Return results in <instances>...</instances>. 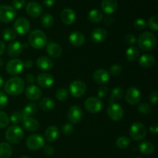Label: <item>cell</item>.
Returning <instances> with one entry per match:
<instances>
[{
  "label": "cell",
  "instance_id": "43",
  "mask_svg": "<svg viewBox=\"0 0 158 158\" xmlns=\"http://www.w3.org/2000/svg\"><path fill=\"white\" fill-rule=\"evenodd\" d=\"M9 117L6 113L0 111V128H5L9 125Z\"/></svg>",
  "mask_w": 158,
  "mask_h": 158
},
{
  "label": "cell",
  "instance_id": "41",
  "mask_svg": "<svg viewBox=\"0 0 158 158\" xmlns=\"http://www.w3.org/2000/svg\"><path fill=\"white\" fill-rule=\"evenodd\" d=\"M137 110L142 114H149L152 111V106L148 103H142L139 105Z\"/></svg>",
  "mask_w": 158,
  "mask_h": 158
},
{
  "label": "cell",
  "instance_id": "25",
  "mask_svg": "<svg viewBox=\"0 0 158 158\" xmlns=\"http://www.w3.org/2000/svg\"><path fill=\"white\" fill-rule=\"evenodd\" d=\"M46 52L52 58H58L62 55L63 49L61 46L56 43H49L46 46Z\"/></svg>",
  "mask_w": 158,
  "mask_h": 158
},
{
  "label": "cell",
  "instance_id": "13",
  "mask_svg": "<svg viewBox=\"0 0 158 158\" xmlns=\"http://www.w3.org/2000/svg\"><path fill=\"white\" fill-rule=\"evenodd\" d=\"M83 113L81 108L79 106H72L69 107L67 112V118L69 122L73 124L79 123L83 120Z\"/></svg>",
  "mask_w": 158,
  "mask_h": 158
},
{
  "label": "cell",
  "instance_id": "21",
  "mask_svg": "<svg viewBox=\"0 0 158 158\" xmlns=\"http://www.w3.org/2000/svg\"><path fill=\"white\" fill-rule=\"evenodd\" d=\"M23 46L19 41H13L8 46L7 53L12 58L19 56L23 52Z\"/></svg>",
  "mask_w": 158,
  "mask_h": 158
},
{
  "label": "cell",
  "instance_id": "8",
  "mask_svg": "<svg viewBox=\"0 0 158 158\" xmlns=\"http://www.w3.org/2000/svg\"><path fill=\"white\" fill-rule=\"evenodd\" d=\"M26 145L31 151H38L45 146L44 138L40 134H32L26 140Z\"/></svg>",
  "mask_w": 158,
  "mask_h": 158
},
{
  "label": "cell",
  "instance_id": "20",
  "mask_svg": "<svg viewBox=\"0 0 158 158\" xmlns=\"http://www.w3.org/2000/svg\"><path fill=\"white\" fill-rule=\"evenodd\" d=\"M107 36V32L103 28L98 27L93 30L91 33L92 41L95 43H102L105 41Z\"/></svg>",
  "mask_w": 158,
  "mask_h": 158
},
{
  "label": "cell",
  "instance_id": "51",
  "mask_svg": "<svg viewBox=\"0 0 158 158\" xmlns=\"http://www.w3.org/2000/svg\"><path fill=\"white\" fill-rule=\"evenodd\" d=\"M149 101L151 104L157 105L158 102V93L157 90L153 91L149 95Z\"/></svg>",
  "mask_w": 158,
  "mask_h": 158
},
{
  "label": "cell",
  "instance_id": "60",
  "mask_svg": "<svg viewBox=\"0 0 158 158\" xmlns=\"http://www.w3.org/2000/svg\"><path fill=\"white\" fill-rule=\"evenodd\" d=\"M4 65V61L2 58H0V67H2V66Z\"/></svg>",
  "mask_w": 158,
  "mask_h": 158
},
{
  "label": "cell",
  "instance_id": "23",
  "mask_svg": "<svg viewBox=\"0 0 158 158\" xmlns=\"http://www.w3.org/2000/svg\"><path fill=\"white\" fill-rule=\"evenodd\" d=\"M23 127L27 131L34 132L40 127V123L38 120L32 117H26L23 119Z\"/></svg>",
  "mask_w": 158,
  "mask_h": 158
},
{
  "label": "cell",
  "instance_id": "3",
  "mask_svg": "<svg viewBox=\"0 0 158 158\" xmlns=\"http://www.w3.org/2000/svg\"><path fill=\"white\" fill-rule=\"evenodd\" d=\"M29 43L32 47L35 49H41L47 45V38L43 31L35 29L29 33Z\"/></svg>",
  "mask_w": 158,
  "mask_h": 158
},
{
  "label": "cell",
  "instance_id": "59",
  "mask_svg": "<svg viewBox=\"0 0 158 158\" xmlns=\"http://www.w3.org/2000/svg\"><path fill=\"white\" fill-rule=\"evenodd\" d=\"M3 84H4V80H3L2 77V76L0 75V88L2 87Z\"/></svg>",
  "mask_w": 158,
  "mask_h": 158
},
{
  "label": "cell",
  "instance_id": "36",
  "mask_svg": "<svg viewBox=\"0 0 158 158\" xmlns=\"http://www.w3.org/2000/svg\"><path fill=\"white\" fill-rule=\"evenodd\" d=\"M41 24L44 28H50L53 26L54 24V18L51 14L46 13L42 15L41 17Z\"/></svg>",
  "mask_w": 158,
  "mask_h": 158
},
{
  "label": "cell",
  "instance_id": "2",
  "mask_svg": "<svg viewBox=\"0 0 158 158\" xmlns=\"http://www.w3.org/2000/svg\"><path fill=\"white\" fill-rule=\"evenodd\" d=\"M138 47L143 51H151L157 45V38L151 32H143L137 40Z\"/></svg>",
  "mask_w": 158,
  "mask_h": 158
},
{
  "label": "cell",
  "instance_id": "11",
  "mask_svg": "<svg viewBox=\"0 0 158 158\" xmlns=\"http://www.w3.org/2000/svg\"><path fill=\"white\" fill-rule=\"evenodd\" d=\"M107 115L111 120L118 121L123 117V109L120 105L117 103H110L107 107Z\"/></svg>",
  "mask_w": 158,
  "mask_h": 158
},
{
  "label": "cell",
  "instance_id": "55",
  "mask_svg": "<svg viewBox=\"0 0 158 158\" xmlns=\"http://www.w3.org/2000/svg\"><path fill=\"white\" fill-rule=\"evenodd\" d=\"M26 80L28 83H29V84H32V83H34V81H35V77H34V76L32 75V74L29 73L27 76H26Z\"/></svg>",
  "mask_w": 158,
  "mask_h": 158
},
{
  "label": "cell",
  "instance_id": "17",
  "mask_svg": "<svg viewBox=\"0 0 158 158\" xmlns=\"http://www.w3.org/2000/svg\"><path fill=\"white\" fill-rule=\"evenodd\" d=\"M110 78L109 72L104 69H98L93 74V80L97 84H104L107 83Z\"/></svg>",
  "mask_w": 158,
  "mask_h": 158
},
{
  "label": "cell",
  "instance_id": "42",
  "mask_svg": "<svg viewBox=\"0 0 158 158\" xmlns=\"http://www.w3.org/2000/svg\"><path fill=\"white\" fill-rule=\"evenodd\" d=\"M150 29L153 31L157 32L158 31V16L157 15H154V16L151 17L150 19L148 20V23H147Z\"/></svg>",
  "mask_w": 158,
  "mask_h": 158
},
{
  "label": "cell",
  "instance_id": "26",
  "mask_svg": "<svg viewBox=\"0 0 158 158\" xmlns=\"http://www.w3.org/2000/svg\"><path fill=\"white\" fill-rule=\"evenodd\" d=\"M117 0H102L101 9L107 15L114 13L117 10Z\"/></svg>",
  "mask_w": 158,
  "mask_h": 158
},
{
  "label": "cell",
  "instance_id": "12",
  "mask_svg": "<svg viewBox=\"0 0 158 158\" xmlns=\"http://www.w3.org/2000/svg\"><path fill=\"white\" fill-rule=\"evenodd\" d=\"M125 100L130 105H132V106L138 104L141 100V93L140 89L134 86L130 87L126 91Z\"/></svg>",
  "mask_w": 158,
  "mask_h": 158
},
{
  "label": "cell",
  "instance_id": "44",
  "mask_svg": "<svg viewBox=\"0 0 158 158\" xmlns=\"http://www.w3.org/2000/svg\"><path fill=\"white\" fill-rule=\"evenodd\" d=\"M122 72V67L119 64H114L110 68V75H112L114 77H117L120 75Z\"/></svg>",
  "mask_w": 158,
  "mask_h": 158
},
{
  "label": "cell",
  "instance_id": "50",
  "mask_svg": "<svg viewBox=\"0 0 158 158\" xmlns=\"http://www.w3.org/2000/svg\"><path fill=\"white\" fill-rule=\"evenodd\" d=\"M26 4V0H12V7L16 9H21L24 7Z\"/></svg>",
  "mask_w": 158,
  "mask_h": 158
},
{
  "label": "cell",
  "instance_id": "19",
  "mask_svg": "<svg viewBox=\"0 0 158 158\" xmlns=\"http://www.w3.org/2000/svg\"><path fill=\"white\" fill-rule=\"evenodd\" d=\"M69 41L71 45L74 46H81L86 42V37L84 34L79 31H74L69 35Z\"/></svg>",
  "mask_w": 158,
  "mask_h": 158
},
{
  "label": "cell",
  "instance_id": "6",
  "mask_svg": "<svg viewBox=\"0 0 158 158\" xmlns=\"http://www.w3.org/2000/svg\"><path fill=\"white\" fill-rule=\"evenodd\" d=\"M24 63L21 60L14 58L9 60L6 66V72L12 76H16L21 73L24 69Z\"/></svg>",
  "mask_w": 158,
  "mask_h": 158
},
{
  "label": "cell",
  "instance_id": "52",
  "mask_svg": "<svg viewBox=\"0 0 158 158\" xmlns=\"http://www.w3.org/2000/svg\"><path fill=\"white\" fill-rule=\"evenodd\" d=\"M43 152H44L45 155L51 156L54 154L55 150L51 145H46V146L43 147Z\"/></svg>",
  "mask_w": 158,
  "mask_h": 158
},
{
  "label": "cell",
  "instance_id": "38",
  "mask_svg": "<svg viewBox=\"0 0 158 158\" xmlns=\"http://www.w3.org/2000/svg\"><path fill=\"white\" fill-rule=\"evenodd\" d=\"M69 97V91L66 88H61V89H57L56 92V98L59 101H65Z\"/></svg>",
  "mask_w": 158,
  "mask_h": 158
},
{
  "label": "cell",
  "instance_id": "35",
  "mask_svg": "<svg viewBox=\"0 0 158 158\" xmlns=\"http://www.w3.org/2000/svg\"><path fill=\"white\" fill-rule=\"evenodd\" d=\"M123 96V90L121 87H116L112 90L110 94L109 103H116L119 101Z\"/></svg>",
  "mask_w": 158,
  "mask_h": 158
},
{
  "label": "cell",
  "instance_id": "40",
  "mask_svg": "<svg viewBox=\"0 0 158 158\" xmlns=\"http://www.w3.org/2000/svg\"><path fill=\"white\" fill-rule=\"evenodd\" d=\"M23 117L21 111H15V112H13L11 114L9 120H11L12 123L18 124V123H21V122L23 121Z\"/></svg>",
  "mask_w": 158,
  "mask_h": 158
},
{
  "label": "cell",
  "instance_id": "33",
  "mask_svg": "<svg viewBox=\"0 0 158 158\" xmlns=\"http://www.w3.org/2000/svg\"><path fill=\"white\" fill-rule=\"evenodd\" d=\"M140 50L137 47L134 46H131L126 50V59L130 62H134L138 58Z\"/></svg>",
  "mask_w": 158,
  "mask_h": 158
},
{
  "label": "cell",
  "instance_id": "5",
  "mask_svg": "<svg viewBox=\"0 0 158 158\" xmlns=\"http://www.w3.org/2000/svg\"><path fill=\"white\" fill-rule=\"evenodd\" d=\"M147 135V128L140 122H134L130 128V136L132 140L137 141L144 138Z\"/></svg>",
  "mask_w": 158,
  "mask_h": 158
},
{
  "label": "cell",
  "instance_id": "29",
  "mask_svg": "<svg viewBox=\"0 0 158 158\" xmlns=\"http://www.w3.org/2000/svg\"><path fill=\"white\" fill-rule=\"evenodd\" d=\"M39 106L43 111H50L55 107V102L50 97H44L40 101Z\"/></svg>",
  "mask_w": 158,
  "mask_h": 158
},
{
  "label": "cell",
  "instance_id": "4",
  "mask_svg": "<svg viewBox=\"0 0 158 158\" xmlns=\"http://www.w3.org/2000/svg\"><path fill=\"white\" fill-rule=\"evenodd\" d=\"M24 137V132L21 127L18 125H12L10 126L6 132V139L9 143L15 144L23 140Z\"/></svg>",
  "mask_w": 158,
  "mask_h": 158
},
{
  "label": "cell",
  "instance_id": "48",
  "mask_svg": "<svg viewBox=\"0 0 158 158\" xmlns=\"http://www.w3.org/2000/svg\"><path fill=\"white\" fill-rule=\"evenodd\" d=\"M123 41L126 44L130 45V46H133L137 43V39H136L135 35H132V34H127L123 38Z\"/></svg>",
  "mask_w": 158,
  "mask_h": 158
},
{
  "label": "cell",
  "instance_id": "34",
  "mask_svg": "<svg viewBox=\"0 0 158 158\" xmlns=\"http://www.w3.org/2000/svg\"><path fill=\"white\" fill-rule=\"evenodd\" d=\"M103 12L101 11L98 10V9H92L88 13V19L92 22V23H100L103 20Z\"/></svg>",
  "mask_w": 158,
  "mask_h": 158
},
{
  "label": "cell",
  "instance_id": "61",
  "mask_svg": "<svg viewBox=\"0 0 158 158\" xmlns=\"http://www.w3.org/2000/svg\"><path fill=\"white\" fill-rule=\"evenodd\" d=\"M20 158H30V157H29L28 156H22V157H20Z\"/></svg>",
  "mask_w": 158,
  "mask_h": 158
},
{
  "label": "cell",
  "instance_id": "9",
  "mask_svg": "<svg viewBox=\"0 0 158 158\" xmlns=\"http://www.w3.org/2000/svg\"><path fill=\"white\" fill-rule=\"evenodd\" d=\"M86 91V83L80 80L73 81L69 85V93L71 95L76 98L82 97Z\"/></svg>",
  "mask_w": 158,
  "mask_h": 158
},
{
  "label": "cell",
  "instance_id": "24",
  "mask_svg": "<svg viewBox=\"0 0 158 158\" xmlns=\"http://www.w3.org/2000/svg\"><path fill=\"white\" fill-rule=\"evenodd\" d=\"M60 18L62 22L66 25H71L75 22L76 13L73 9H65L60 14Z\"/></svg>",
  "mask_w": 158,
  "mask_h": 158
},
{
  "label": "cell",
  "instance_id": "14",
  "mask_svg": "<svg viewBox=\"0 0 158 158\" xmlns=\"http://www.w3.org/2000/svg\"><path fill=\"white\" fill-rule=\"evenodd\" d=\"M13 27L15 32L19 35H25L30 29V23L27 19L24 17H19L15 20Z\"/></svg>",
  "mask_w": 158,
  "mask_h": 158
},
{
  "label": "cell",
  "instance_id": "27",
  "mask_svg": "<svg viewBox=\"0 0 158 158\" xmlns=\"http://www.w3.org/2000/svg\"><path fill=\"white\" fill-rule=\"evenodd\" d=\"M59 128L56 126H49V127H47V129L45 131V137H46V140L48 142H52L55 141L59 137Z\"/></svg>",
  "mask_w": 158,
  "mask_h": 158
},
{
  "label": "cell",
  "instance_id": "47",
  "mask_svg": "<svg viewBox=\"0 0 158 158\" xmlns=\"http://www.w3.org/2000/svg\"><path fill=\"white\" fill-rule=\"evenodd\" d=\"M109 89L106 86H101L98 88L97 89V96H98L99 99H103L107 96Z\"/></svg>",
  "mask_w": 158,
  "mask_h": 158
},
{
  "label": "cell",
  "instance_id": "18",
  "mask_svg": "<svg viewBox=\"0 0 158 158\" xmlns=\"http://www.w3.org/2000/svg\"><path fill=\"white\" fill-rule=\"evenodd\" d=\"M26 96L29 100L35 101L38 100L42 96V90L38 86L30 84L26 89Z\"/></svg>",
  "mask_w": 158,
  "mask_h": 158
},
{
  "label": "cell",
  "instance_id": "32",
  "mask_svg": "<svg viewBox=\"0 0 158 158\" xmlns=\"http://www.w3.org/2000/svg\"><path fill=\"white\" fill-rule=\"evenodd\" d=\"M13 150L8 143H0V158H9L12 156Z\"/></svg>",
  "mask_w": 158,
  "mask_h": 158
},
{
  "label": "cell",
  "instance_id": "58",
  "mask_svg": "<svg viewBox=\"0 0 158 158\" xmlns=\"http://www.w3.org/2000/svg\"><path fill=\"white\" fill-rule=\"evenodd\" d=\"M32 66H33V62H32V60H26L24 63V67L27 68V69H31Z\"/></svg>",
  "mask_w": 158,
  "mask_h": 158
},
{
  "label": "cell",
  "instance_id": "56",
  "mask_svg": "<svg viewBox=\"0 0 158 158\" xmlns=\"http://www.w3.org/2000/svg\"><path fill=\"white\" fill-rule=\"evenodd\" d=\"M149 131L151 133L153 134H157L158 131V124L157 123H153L152 125H151L149 128Z\"/></svg>",
  "mask_w": 158,
  "mask_h": 158
},
{
  "label": "cell",
  "instance_id": "39",
  "mask_svg": "<svg viewBox=\"0 0 158 158\" xmlns=\"http://www.w3.org/2000/svg\"><path fill=\"white\" fill-rule=\"evenodd\" d=\"M2 38L6 41H13L16 38V32L12 29H6L2 32Z\"/></svg>",
  "mask_w": 158,
  "mask_h": 158
},
{
  "label": "cell",
  "instance_id": "22",
  "mask_svg": "<svg viewBox=\"0 0 158 158\" xmlns=\"http://www.w3.org/2000/svg\"><path fill=\"white\" fill-rule=\"evenodd\" d=\"M53 65L54 63L52 60L45 56L39 57L36 60V66L38 67V69H41V70H50L53 67Z\"/></svg>",
  "mask_w": 158,
  "mask_h": 158
},
{
  "label": "cell",
  "instance_id": "57",
  "mask_svg": "<svg viewBox=\"0 0 158 158\" xmlns=\"http://www.w3.org/2000/svg\"><path fill=\"white\" fill-rule=\"evenodd\" d=\"M5 50H6V44H5L4 42L0 40V56L2 55H3V53L5 52Z\"/></svg>",
  "mask_w": 158,
  "mask_h": 158
},
{
  "label": "cell",
  "instance_id": "1",
  "mask_svg": "<svg viewBox=\"0 0 158 158\" xmlns=\"http://www.w3.org/2000/svg\"><path fill=\"white\" fill-rule=\"evenodd\" d=\"M25 88V82L19 77H14L9 79L4 86L6 94L11 96H19L23 92Z\"/></svg>",
  "mask_w": 158,
  "mask_h": 158
},
{
  "label": "cell",
  "instance_id": "53",
  "mask_svg": "<svg viewBox=\"0 0 158 158\" xmlns=\"http://www.w3.org/2000/svg\"><path fill=\"white\" fill-rule=\"evenodd\" d=\"M113 22H114V19L110 15H107L106 18L104 19V24L107 26H111L113 24Z\"/></svg>",
  "mask_w": 158,
  "mask_h": 158
},
{
  "label": "cell",
  "instance_id": "37",
  "mask_svg": "<svg viewBox=\"0 0 158 158\" xmlns=\"http://www.w3.org/2000/svg\"><path fill=\"white\" fill-rule=\"evenodd\" d=\"M131 140L127 137H120L116 141V145L119 149H126L131 145Z\"/></svg>",
  "mask_w": 158,
  "mask_h": 158
},
{
  "label": "cell",
  "instance_id": "54",
  "mask_svg": "<svg viewBox=\"0 0 158 158\" xmlns=\"http://www.w3.org/2000/svg\"><path fill=\"white\" fill-rule=\"evenodd\" d=\"M56 2V0H43V3L46 7H52V6H54Z\"/></svg>",
  "mask_w": 158,
  "mask_h": 158
},
{
  "label": "cell",
  "instance_id": "10",
  "mask_svg": "<svg viewBox=\"0 0 158 158\" xmlns=\"http://www.w3.org/2000/svg\"><path fill=\"white\" fill-rule=\"evenodd\" d=\"M84 106L86 110L91 114H97L100 112L103 108V102L98 97H91L86 100Z\"/></svg>",
  "mask_w": 158,
  "mask_h": 158
},
{
  "label": "cell",
  "instance_id": "49",
  "mask_svg": "<svg viewBox=\"0 0 158 158\" xmlns=\"http://www.w3.org/2000/svg\"><path fill=\"white\" fill-rule=\"evenodd\" d=\"M73 126L71 123H66L63 125V128H62V131H63V134L66 136H69L73 132Z\"/></svg>",
  "mask_w": 158,
  "mask_h": 158
},
{
  "label": "cell",
  "instance_id": "62",
  "mask_svg": "<svg viewBox=\"0 0 158 158\" xmlns=\"http://www.w3.org/2000/svg\"><path fill=\"white\" fill-rule=\"evenodd\" d=\"M136 158H141V157H136Z\"/></svg>",
  "mask_w": 158,
  "mask_h": 158
},
{
  "label": "cell",
  "instance_id": "45",
  "mask_svg": "<svg viewBox=\"0 0 158 158\" xmlns=\"http://www.w3.org/2000/svg\"><path fill=\"white\" fill-rule=\"evenodd\" d=\"M147 26V22L145 21L143 19L139 18L134 21V26L136 29L137 30H142V29H144Z\"/></svg>",
  "mask_w": 158,
  "mask_h": 158
},
{
  "label": "cell",
  "instance_id": "16",
  "mask_svg": "<svg viewBox=\"0 0 158 158\" xmlns=\"http://www.w3.org/2000/svg\"><path fill=\"white\" fill-rule=\"evenodd\" d=\"M26 12L32 18H38L43 12V8L39 2L32 1L26 5Z\"/></svg>",
  "mask_w": 158,
  "mask_h": 158
},
{
  "label": "cell",
  "instance_id": "31",
  "mask_svg": "<svg viewBox=\"0 0 158 158\" xmlns=\"http://www.w3.org/2000/svg\"><path fill=\"white\" fill-rule=\"evenodd\" d=\"M154 144L149 141H142L141 143L139 144V151L145 155H151V154H154Z\"/></svg>",
  "mask_w": 158,
  "mask_h": 158
},
{
  "label": "cell",
  "instance_id": "15",
  "mask_svg": "<svg viewBox=\"0 0 158 158\" xmlns=\"http://www.w3.org/2000/svg\"><path fill=\"white\" fill-rule=\"evenodd\" d=\"M37 84L42 88H47L51 87L54 83V77L48 73H42L39 74L36 78Z\"/></svg>",
  "mask_w": 158,
  "mask_h": 158
},
{
  "label": "cell",
  "instance_id": "28",
  "mask_svg": "<svg viewBox=\"0 0 158 158\" xmlns=\"http://www.w3.org/2000/svg\"><path fill=\"white\" fill-rule=\"evenodd\" d=\"M155 63V58L151 54H143L140 57L139 64L143 68H150Z\"/></svg>",
  "mask_w": 158,
  "mask_h": 158
},
{
  "label": "cell",
  "instance_id": "30",
  "mask_svg": "<svg viewBox=\"0 0 158 158\" xmlns=\"http://www.w3.org/2000/svg\"><path fill=\"white\" fill-rule=\"evenodd\" d=\"M21 112L22 114H23V118H26V117H31L32 116L35 115V114L38 112V106L34 103H28Z\"/></svg>",
  "mask_w": 158,
  "mask_h": 158
},
{
  "label": "cell",
  "instance_id": "46",
  "mask_svg": "<svg viewBox=\"0 0 158 158\" xmlns=\"http://www.w3.org/2000/svg\"><path fill=\"white\" fill-rule=\"evenodd\" d=\"M9 103V99L5 92L0 90V110L4 109Z\"/></svg>",
  "mask_w": 158,
  "mask_h": 158
},
{
  "label": "cell",
  "instance_id": "7",
  "mask_svg": "<svg viewBox=\"0 0 158 158\" xmlns=\"http://www.w3.org/2000/svg\"><path fill=\"white\" fill-rule=\"evenodd\" d=\"M16 17V10L9 5L0 6V21L9 23Z\"/></svg>",
  "mask_w": 158,
  "mask_h": 158
}]
</instances>
